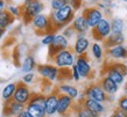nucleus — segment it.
Wrapping results in <instances>:
<instances>
[{
  "label": "nucleus",
  "mask_w": 127,
  "mask_h": 117,
  "mask_svg": "<svg viewBox=\"0 0 127 117\" xmlns=\"http://www.w3.org/2000/svg\"><path fill=\"white\" fill-rule=\"evenodd\" d=\"M32 26L34 28L37 35H44L47 33H55L53 22L50 20V16L44 15V14H39L34 19L32 20Z\"/></svg>",
  "instance_id": "obj_4"
},
{
  "label": "nucleus",
  "mask_w": 127,
  "mask_h": 117,
  "mask_svg": "<svg viewBox=\"0 0 127 117\" xmlns=\"http://www.w3.org/2000/svg\"><path fill=\"white\" fill-rule=\"evenodd\" d=\"M54 37H55V33H47V34L43 35L42 39H41V43H42L43 45L49 46L53 43V41H54Z\"/></svg>",
  "instance_id": "obj_30"
},
{
  "label": "nucleus",
  "mask_w": 127,
  "mask_h": 117,
  "mask_svg": "<svg viewBox=\"0 0 127 117\" xmlns=\"http://www.w3.org/2000/svg\"><path fill=\"white\" fill-rule=\"evenodd\" d=\"M37 71H39V74L42 77L44 80L49 81V82H53L56 79H58V76H60V68L56 66V65L53 64H42L37 66Z\"/></svg>",
  "instance_id": "obj_11"
},
{
  "label": "nucleus",
  "mask_w": 127,
  "mask_h": 117,
  "mask_svg": "<svg viewBox=\"0 0 127 117\" xmlns=\"http://www.w3.org/2000/svg\"><path fill=\"white\" fill-rule=\"evenodd\" d=\"M36 67V60L35 58L32 55H28V56L25 57V59L22 61V65H21V70L25 73H28V72H32L34 68Z\"/></svg>",
  "instance_id": "obj_25"
},
{
  "label": "nucleus",
  "mask_w": 127,
  "mask_h": 117,
  "mask_svg": "<svg viewBox=\"0 0 127 117\" xmlns=\"http://www.w3.org/2000/svg\"><path fill=\"white\" fill-rule=\"evenodd\" d=\"M125 95L127 96V86H126V88H125Z\"/></svg>",
  "instance_id": "obj_43"
},
{
  "label": "nucleus",
  "mask_w": 127,
  "mask_h": 117,
  "mask_svg": "<svg viewBox=\"0 0 127 117\" xmlns=\"http://www.w3.org/2000/svg\"><path fill=\"white\" fill-rule=\"evenodd\" d=\"M123 1H125V2H127V0H123Z\"/></svg>",
  "instance_id": "obj_46"
},
{
  "label": "nucleus",
  "mask_w": 127,
  "mask_h": 117,
  "mask_svg": "<svg viewBox=\"0 0 127 117\" xmlns=\"http://www.w3.org/2000/svg\"><path fill=\"white\" fill-rule=\"evenodd\" d=\"M125 115H126V117H127V111H126V113H125Z\"/></svg>",
  "instance_id": "obj_45"
},
{
  "label": "nucleus",
  "mask_w": 127,
  "mask_h": 117,
  "mask_svg": "<svg viewBox=\"0 0 127 117\" xmlns=\"http://www.w3.org/2000/svg\"><path fill=\"white\" fill-rule=\"evenodd\" d=\"M99 83H100V86L103 87V89L106 92L107 95H114L117 92H118V89H119V85L116 83L113 80H111L106 76H103V78L100 79Z\"/></svg>",
  "instance_id": "obj_21"
},
{
  "label": "nucleus",
  "mask_w": 127,
  "mask_h": 117,
  "mask_svg": "<svg viewBox=\"0 0 127 117\" xmlns=\"http://www.w3.org/2000/svg\"><path fill=\"white\" fill-rule=\"evenodd\" d=\"M75 33H76V31H75V29L72 28V26H69V27L66 26L65 28H64V30H63V35H64L66 38H69V39L75 35Z\"/></svg>",
  "instance_id": "obj_35"
},
{
  "label": "nucleus",
  "mask_w": 127,
  "mask_h": 117,
  "mask_svg": "<svg viewBox=\"0 0 127 117\" xmlns=\"http://www.w3.org/2000/svg\"><path fill=\"white\" fill-rule=\"evenodd\" d=\"M81 104L83 107H85L88 110H90L92 114L97 115V116H100L105 113V108L104 106V102H100V101H97V100H93V98H85L84 101L81 102Z\"/></svg>",
  "instance_id": "obj_17"
},
{
  "label": "nucleus",
  "mask_w": 127,
  "mask_h": 117,
  "mask_svg": "<svg viewBox=\"0 0 127 117\" xmlns=\"http://www.w3.org/2000/svg\"><path fill=\"white\" fill-rule=\"evenodd\" d=\"M124 42H125V37H124L123 33H112L104 41V44L106 48H111L114 45L124 44Z\"/></svg>",
  "instance_id": "obj_22"
},
{
  "label": "nucleus",
  "mask_w": 127,
  "mask_h": 117,
  "mask_svg": "<svg viewBox=\"0 0 127 117\" xmlns=\"http://www.w3.org/2000/svg\"><path fill=\"white\" fill-rule=\"evenodd\" d=\"M6 9V2L5 0H0V12H2Z\"/></svg>",
  "instance_id": "obj_41"
},
{
  "label": "nucleus",
  "mask_w": 127,
  "mask_h": 117,
  "mask_svg": "<svg viewBox=\"0 0 127 117\" xmlns=\"http://www.w3.org/2000/svg\"><path fill=\"white\" fill-rule=\"evenodd\" d=\"M5 33V29H2V28H0V38L2 37V35H4Z\"/></svg>",
  "instance_id": "obj_42"
},
{
  "label": "nucleus",
  "mask_w": 127,
  "mask_h": 117,
  "mask_svg": "<svg viewBox=\"0 0 127 117\" xmlns=\"http://www.w3.org/2000/svg\"><path fill=\"white\" fill-rule=\"evenodd\" d=\"M66 5H70L72 6V8L75 11H77L81 8V5H82V0H65Z\"/></svg>",
  "instance_id": "obj_36"
},
{
  "label": "nucleus",
  "mask_w": 127,
  "mask_h": 117,
  "mask_svg": "<svg viewBox=\"0 0 127 117\" xmlns=\"http://www.w3.org/2000/svg\"><path fill=\"white\" fill-rule=\"evenodd\" d=\"M53 61L58 68H69L72 67L75 63H76V58H75V52L73 50L65 49L62 50L53 58Z\"/></svg>",
  "instance_id": "obj_5"
},
{
  "label": "nucleus",
  "mask_w": 127,
  "mask_h": 117,
  "mask_svg": "<svg viewBox=\"0 0 127 117\" xmlns=\"http://www.w3.org/2000/svg\"><path fill=\"white\" fill-rule=\"evenodd\" d=\"M28 1H32V0H25V2H28Z\"/></svg>",
  "instance_id": "obj_44"
},
{
  "label": "nucleus",
  "mask_w": 127,
  "mask_h": 117,
  "mask_svg": "<svg viewBox=\"0 0 127 117\" xmlns=\"http://www.w3.org/2000/svg\"><path fill=\"white\" fill-rule=\"evenodd\" d=\"M118 109H120L124 113L127 111V96L126 95L119 98V101H118Z\"/></svg>",
  "instance_id": "obj_33"
},
{
  "label": "nucleus",
  "mask_w": 127,
  "mask_h": 117,
  "mask_svg": "<svg viewBox=\"0 0 127 117\" xmlns=\"http://www.w3.org/2000/svg\"><path fill=\"white\" fill-rule=\"evenodd\" d=\"M110 117H126V115H125V113L121 111L120 109H117L116 111H113V113H112V115Z\"/></svg>",
  "instance_id": "obj_39"
},
{
  "label": "nucleus",
  "mask_w": 127,
  "mask_h": 117,
  "mask_svg": "<svg viewBox=\"0 0 127 117\" xmlns=\"http://www.w3.org/2000/svg\"><path fill=\"white\" fill-rule=\"evenodd\" d=\"M71 77H72V79L75 80V81H79V80L82 79V76H81V73H79V71H78L76 64L71 67Z\"/></svg>",
  "instance_id": "obj_34"
},
{
  "label": "nucleus",
  "mask_w": 127,
  "mask_h": 117,
  "mask_svg": "<svg viewBox=\"0 0 127 117\" xmlns=\"http://www.w3.org/2000/svg\"><path fill=\"white\" fill-rule=\"evenodd\" d=\"M75 110H76V117H99V116H97V115H95V114H92L90 110L86 109L85 107H83L81 103L78 104L77 109L75 108Z\"/></svg>",
  "instance_id": "obj_29"
},
{
  "label": "nucleus",
  "mask_w": 127,
  "mask_h": 117,
  "mask_svg": "<svg viewBox=\"0 0 127 117\" xmlns=\"http://www.w3.org/2000/svg\"><path fill=\"white\" fill-rule=\"evenodd\" d=\"M71 26L75 29L76 34H86L88 30L90 29V27L88 24V21L85 19V16L83 14L78 16H75V19L71 22Z\"/></svg>",
  "instance_id": "obj_20"
},
{
  "label": "nucleus",
  "mask_w": 127,
  "mask_h": 117,
  "mask_svg": "<svg viewBox=\"0 0 127 117\" xmlns=\"http://www.w3.org/2000/svg\"><path fill=\"white\" fill-rule=\"evenodd\" d=\"M124 20L119 19V18H114L111 21V28H112V33H123L124 30Z\"/></svg>",
  "instance_id": "obj_28"
},
{
  "label": "nucleus",
  "mask_w": 127,
  "mask_h": 117,
  "mask_svg": "<svg viewBox=\"0 0 127 117\" xmlns=\"http://www.w3.org/2000/svg\"><path fill=\"white\" fill-rule=\"evenodd\" d=\"M48 49H49V57L53 59L60 51L69 49V38H66L63 34H55L54 41L48 46Z\"/></svg>",
  "instance_id": "obj_7"
},
{
  "label": "nucleus",
  "mask_w": 127,
  "mask_h": 117,
  "mask_svg": "<svg viewBox=\"0 0 127 117\" xmlns=\"http://www.w3.org/2000/svg\"><path fill=\"white\" fill-rule=\"evenodd\" d=\"M57 91L61 93V94H65L70 98H72L73 100L77 98L79 96V91L75 86H71V85H68V83H61L60 86L57 87Z\"/></svg>",
  "instance_id": "obj_23"
},
{
  "label": "nucleus",
  "mask_w": 127,
  "mask_h": 117,
  "mask_svg": "<svg viewBox=\"0 0 127 117\" xmlns=\"http://www.w3.org/2000/svg\"><path fill=\"white\" fill-rule=\"evenodd\" d=\"M32 96H33V93L29 91V87L27 86V83L22 82V81L16 83V89L14 93V96H13L14 101L19 102L23 106H27L31 101Z\"/></svg>",
  "instance_id": "obj_8"
},
{
  "label": "nucleus",
  "mask_w": 127,
  "mask_h": 117,
  "mask_svg": "<svg viewBox=\"0 0 127 117\" xmlns=\"http://www.w3.org/2000/svg\"><path fill=\"white\" fill-rule=\"evenodd\" d=\"M66 5L65 0H51L50 1V7L53 11H57V9H61L62 7H64Z\"/></svg>",
  "instance_id": "obj_31"
},
{
  "label": "nucleus",
  "mask_w": 127,
  "mask_h": 117,
  "mask_svg": "<svg viewBox=\"0 0 127 117\" xmlns=\"http://www.w3.org/2000/svg\"><path fill=\"white\" fill-rule=\"evenodd\" d=\"M103 76L108 77L110 79L113 80V81L116 83H118L119 86L124 82V80H125V76L113 65V63H112V64H107L105 66V68L103 70Z\"/></svg>",
  "instance_id": "obj_18"
},
{
  "label": "nucleus",
  "mask_w": 127,
  "mask_h": 117,
  "mask_svg": "<svg viewBox=\"0 0 127 117\" xmlns=\"http://www.w3.org/2000/svg\"><path fill=\"white\" fill-rule=\"evenodd\" d=\"M91 53L95 59L97 60H101L103 57H104V51H103V48L100 45L98 42H95L91 44Z\"/></svg>",
  "instance_id": "obj_27"
},
{
  "label": "nucleus",
  "mask_w": 127,
  "mask_h": 117,
  "mask_svg": "<svg viewBox=\"0 0 127 117\" xmlns=\"http://www.w3.org/2000/svg\"><path fill=\"white\" fill-rule=\"evenodd\" d=\"M75 103L73 98L68 96L65 94H61L58 96V106H57V114L61 116H66L72 110Z\"/></svg>",
  "instance_id": "obj_13"
},
{
  "label": "nucleus",
  "mask_w": 127,
  "mask_h": 117,
  "mask_svg": "<svg viewBox=\"0 0 127 117\" xmlns=\"http://www.w3.org/2000/svg\"><path fill=\"white\" fill-rule=\"evenodd\" d=\"M58 96H60V92L57 89L46 95V107L44 108H46V114L48 116H53L55 114H57Z\"/></svg>",
  "instance_id": "obj_16"
},
{
  "label": "nucleus",
  "mask_w": 127,
  "mask_h": 117,
  "mask_svg": "<svg viewBox=\"0 0 127 117\" xmlns=\"http://www.w3.org/2000/svg\"><path fill=\"white\" fill-rule=\"evenodd\" d=\"M6 9H7L9 13H11L12 15L14 16V18H18V16H21V8L18 7V6H14V5H9V6H7L6 7Z\"/></svg>",
  "instance_id": "obj_32"
},
{
  "label": "nucleus",
  "mask_w": 127,
  "mask_h": 117,
  "mask_svg": "<svg viewBox=\"0 0 127 117\" xmlns=\"http://www.w3.org/2000/svg\"><path fill=\"white\" fill-rule=\"evenodd\" d=\"M25 109H26V106H23L14 100H11V101L5 102L2 115H4V117H16Z\"/></svg>",
  "instance_id": "obj_12"
},
{
  "label": "nucleus",
  "mask_w": 127,
  "mask_h": 117,
  "mask_svg": "<svg viewBox=\"0 0 127 117\" xmlns=\"http://www.w3.org/2000/svg\"><path fill=\"white\" fill-rule=\"evenodd\" d=\"M33 80H34V73L33 72H28V73H26L25 76H23L22 78V82L25 83H32L33 82Z\"/></svg>",
  "instance_id": "obj_37"
},
{
  "label": "nucleus",
  "mask_w": 127,
  "mask_h": 117,
  "mask_svg": "<svg viewBox=\"0 0 127 117\" xmlns=\"http://www.w3.org/2000/svg\"><path fill=\"white\" fill-rule=\"evenodd\" d=\"M14 19H15V18L12 15L7 9L0 12V28L6 29L8 26H11L12 23L14 22Z\"/></svg>",
  "instance_id": "obj_24"
},
{
  "label": "nucleus",
  "mask_w": 127,
  "mask_h": 117,
  "mask_svg": "<svg viewBox=\"0 0 127 117\" xmlns=\"http://www.w3.org/2000/svg\"><path fill=\"white\" fill-rule=\"evenodd\" d=\"M113 65H114V66H116V67L118 68L125 77L127 76V66L125 64H123V63H113Z\"/></svg>",
  "instance_id": "obj_38"
},
{
  "label": "nucleus",
  "mask_w": 127,
  "mask_h": 117,
  "mask_svg": "<svg viewBox=\"0 0 127 117\" xmlns=\"http://www.w3.org/2000/svg\"><path fill=\"white\" fill-rule=\"evenodd\" d=\"M112 34L111 21L107 19H103L95 28H92V37L96 42H103Z\"/></svg>",
  "instance_id": "obj_6"
},
{
  "label": "nucleus",
  "mask_w": 127,
  "mask_h": 117,
  "mask_svg": "<svg viewBox=\"0 0 127 117\" xmlns=\"http://www.w3.org/2000/svg\"><path fill=\"white\" fill-rule=\"evenodd\" d=\"M75 64L77 66L82 78H86V79H88V78H91V76H92V67H91L90 60H89V58L86 55L77 56Z\"/></svg>",
  "instance_id": "obj_15"
},
{
  "label": "nucleus",
  "mask_w": 127,
  "mask_h": 117,
  "mask_svg": "<svg viewBox=\"0 0 127 117\" xmlns=\"http://www.w3.org/2000/svg\"><path fill=\"white\" fill-rule=\"evenodd\" d=\"M84 94L86 98H93V100H97V101H100V102L108 101V96H110L103 89V87L100 86V83H91L84 91Z\"/></svg>",
  "instance_id": "obj_9"
},
{
  "label": "nucleus",
  "mask_w": 127,
  "mask_h": 117,
  "mask_svg": "<svg viewBox=\"0 0 127 117\" xmlns=\"http://www.w3.org/2000/svg\"><path fill=\"white\" fill-rule=\"evenodd\" d=\"M91 48V43L89 41V38L85 36V34H77L76 42L73 44V52L76 56H83L86 55L88 50Z\"/></svg>",
  "instance_id": "obj_14"
},
{
  "label": "nucleus",
  "mask_w": 127,
  "mask_h": 117,
  "mask_svg": "<svg viewBox=\"0 0 127 117\" xmlns=\"http://www.w3.org/2000/svg\"><path fill=\"white\" fill-rule=\"evenodd\" d=\"M44 9V5L41 0H32L28 2H25V5L21 8V18L23 19V22L29 23L36 15L41 14Z\"/></svg>",
  "instance_id": "obj_3"
},
{
  "label": "nucleus",
  "mask_w": 127,
  "mask_h": 117,
  "mask_svg": "<svg viewBox=\"0 0 127 117\" xmlns=\"http://www.w3.org/2000/svg\"><path fill=\"white\" fill-rule=\"evenodd\" d=\"M107 56L113 59V60H121V59H126L127 58V48L124 44L120 45H114L111 48H107L106 50Z\"/></svg>",
  "instance_id": "obj_19"
},
{
  "label": "nucleus",
  "mask_w": 127,
  "mask_h": 117,
  "mask_svg": "<svg viewBox=\"0 0 127 117\" xmlns=\"http://www.w3.org/2000/svg\"><path fill=\"white\" fill-rule=\"evenodd\" d=\"M16 117H33V116H32L31 114L28 113L27 110L25 109V110H23V111H22V113H21V114H19V115H18V116H16Z\"/></svg>",
  "instance_id": "obj_40"
},
{
  "label": "nucleus",
  "mask_w": 127,
  "mask_h": 117,
  "mask_svg": "<svg viewBox=\"0 0 127 117\" xmlns=\"http://www.w3.org/2000/svg\"><path fill=\"white\" fill-rule=\"evenodd\" d=\"M73 19H75V9L70 5H65L64 7L57 11H53V13L50 14V20L53 22L55 31L65 28L69 23L72 22Z\"/></svg>",
  "instance_id": "obj_1"
},
{
  "label": "nucleus",
  "mask_w": 127,
  "mask_h": 117,
  "mask_svg": "<svg viewBox=\"0 0 127 117\" xmlns=\"http://www.w3.org/2000/svg\"><path fill=\"white\" fill-rule=\"evenodd\" d=\"M15 89H16V83H8L6 86L4 87V89L1 92V96L4 98V101H11L13 100V96H14V93H15Z\"/></svg>",
  "instance_id": "obj_26"
},
{
  "label": "nucleus",
  "mask_w": 127,
  "mask_h": 117,
  "mask_svg": "<svg viewBox=\"0 0 127 117\" xmlns=\"http://www.w3.org/2000/svg\"><path fill=\"white\" fill-rule=\"evenodd\" d=\"M83 15L88 21V24L90 29H92L98 24V23L104 19V14L101 9L98 7H88L83 11Z\"/></svg>",
  "instance_id": "obj_10"
},
{
  "label": "nucleus",
  "mask_w": 127,
  "mask_h": 117,
  "mask_svg": "<svg viewBox=\"0 0 127 117\" xmlns=\"http://www.w3.org/2000/svg\"><path fill=\"white\" fill-rule=\"evenodd\" d=\"M46 95L33 93L31 101L26 106V110L33 117H46Z\"/></svg>",
  "instance_id": "obj_2"
}]
</instances>
